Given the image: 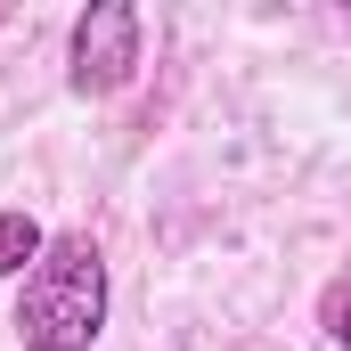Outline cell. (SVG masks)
I'll return each mask as SVG.
<instances>
[{"mask_svg": "<svg viewBox=\"0 0 351 351\" xmlns=\"http://www.w3.org/2000/svg\"><path fill=\"white\" fill-rule=\"evenodd\" d=\"M106 327V262L90 237H49L41 262L25 269L16 294V335L33 351H90Z\"/></svg>", "mask_w": 351, "mask_h": 351, "instance_id": "1", "label": "cell"}, {"mask_svg": "<svg viewBox=\"0 0 351 351\" xmlns=\"http://www.w3.org/2000/svg\"><path fill=\"white\" fill-rule=\"evenodd\" d=\"M139 74V8L131 0H90L66 41V82L74 98H114Z\"/></svg>", "mask_w": 351, "mask_h": 351, "instance_id": "2", "label": "cell"}, {"mask_svg": "<svg viewBox=\"0 0 351 351\" xmlns=\"http://www.w3.org/2000/svg\"><path fill=\"white\" fill-rule=\"evenodd\" d=\"M41 245H49L41 221H33L25 204H8V213H0V278H25V262H41Z\"/></svg>", "mask_w": 351, "mask_h": 351, "instance_id": "3", "label": "cell"}, {"mask_svg": "<svg viewBox=\"0 0 351 351\" xmlns=\"http://www.w3.org/2000/svg\"><path fill=\"white\" fill-rule=\"evenodd\" d=\"M319 311H327V335L351 351V269L335 278V286H327V302H319Z\"/></svg>", "mask_w": 351, "mask_h": 351, "instance_id": "4", "label": "cell"}, {"mask_svg": "<svg viewBox=\"0 0 351 351\" xmlns=\"http://www.w3.org/2000/svg\"><path fill=\"white\" fill-rule=\"evenodd\" d=\"M343 16H351V8H343Z\"/></svg>", "mask_w": 351, "mask_h": 351, "instance_id": "5", "label": "cell"}]
</instances>
